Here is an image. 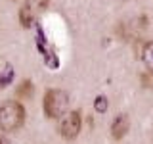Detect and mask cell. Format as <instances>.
I'll use <instances>...</instances> for the list:
<instances>
[{"instance_id":"obj_2","label":"cell","mask_w":153,"mask_h":144,"mask_svg":"<svg viewBox=\"0 0 153 144\" xmlns=\"http://www.w3.org/2000/svg\"><path fill=\"white\" fill-rule=\"evenodd\" d=\"M42 110L48 119H59L69 110V94L61 88H48L42 98Z\"/></svg>"},{"instance_id":"obj_11","label":"cell","mask_w":153,"mask_h":144,"mask_svg":"<svg viewBox=\"0 0 153 144\" xmlns=\"http://www.w3.org/2000/svg\"><path fill=\"white\" fill-rule=\"evenodd\" d=\"M0 77H2V81H4V85H12V81H13V69L12 67H6V71H2V73H0Z\"/></svg>"},{"instance_id":"obj_6","label":"cell","mask_w":153,"mask_h":144,"mask_svg":"<svg viewBox=\"0 0 153 144\" xmlns=\"http://www.w3.org/2000/svg\"><path fill=\"white\" fill-rule=\"evenodd\" d=\"M142 62H143V65H146V69L149 71V73H153V40L143 44V48H142Z\"/></svg>"},{"instance_id":"obj_4","label":"cell","mask_w":153,"mask_h":144,"mask_svg":"<svg viewBox=\"0 0 153 144\" xmlns=\"http://www.w3.org/2000/svg\"><path fill=\"white\" fill-rule=\"evenodd\" d=\"M128 129H130L128 115L126 113H119L111 121V136H113V140H117V142L123 140V138L128 134Z\"/></svg>"},{"instance_id":"obj_7","label":"cell","mask_w":153,"mask_h":144,"mask_svg":"<svg viewBox=\"0 0 153 144\" xmlns=\"http://www.w3.org/2000/svg\"><path fill=\"white\" fill-rule=\"evenodd\" d=\"M33 94H35V86H33L31 79L21 81L19 86L16 88V96H17V98H33Z\"/></svg>"},{"instance_id":"obj_13","label":"cell","mask_w":153,"mask_h":144,"mask_svg":"<svg viewBox=\"0 0 153 144\" xmlns=\"http://www.w3.org/2000/svg\"><path fill=\"white\" fill-rule=\"evenodd\" d=\"M0 142H4V140H2V138H0Z\"/></svg>"},{"instance_id":"obj_9","label":"cell","mask_w":153,"mask_h":144,"mask_svg":"<svg viewBox=\"0 0 153 144\" xmlns=\"http://www.w3.org/2000/svg\"><path fill=\"white\" fill-rule=\"evenodd\" d=\"M44 64L48 67H52V69H57V67H59V60H57L56 50H46L44 52Z\"/></svg>"},{"instance_id":"obj_8","label":"cell","mask_w":153,"mask_h":144,"mask_svg":"<svg viewBox=\"0 0 153 144\" xmlns=\"http://www.w3.org/2000/svg\"><path fill=\"white\" fill-rule=\"evenodd\" d=\"M107 108H109L107 96H103V94L96 96V100H94V110H96V112H98V113H105V112H107Z\"/></svg>"},{"instance_id":"obj_3","label":"cell","mask_w":153,"mask_h":144,"mask_svg":"<svg viewBox=\"0 0 153 144\" xmlns=\"http://www.w3.org/2000/svg\"><path fill=\"white\" fill-rule=\"evenodd\" d=\"M80 129H82V117H80L79 110H73V112H65L59 117V123H57V133L61 134L67 140H73V138L79 136Z\"/></svg>"},{"instance_id":"obj_12","label":"cell","mask_w":153,"mask_h":144,"mask_svg":"<svg viewBox=\"0 0 153 144\" xmlns=\"http://www.w3.org/2000/svg\"><path fill=\"white\" fill-rule=\"evenodd\" d=\"M4 86H6V85H4V81H2V77H0V90H2V88H4Z\"/></svg>"},{"instance_id":"obj_10","label":"cell","mask_w":153,"mask_h":144,"mask_svg":"<svg viewBox=\"0 0 153 144\" xmlns=\"http://www.w3.org/2000/svg\"><path fill=\"white\" fill-rule=\"evenodd\" d=\"M36 46L42 54L48 50V40H46V35H44V31H42L40 25H36Z\"/></svg>"},{"instance_id":"obj_5","label":"cell","mask_w":153,"mask_h":144,"mask_svg":"<svg viewBox=\"0 0 153 144\" xmlns=\"http://www.w3.org/2000/svg\"><path fill=\"white\" fill-rule=\"evenodd\" d=\"M19 23L23 29H31L35 23V12H33V4L27 2L19 8Z\"/></svg>"},{"instance_id":"obj_1","label":"cell","mask_w":153,"mask_h":144,"mask_svg":"<svg viewBox=\"0 0 153 144\" xmlns=\"http://www.w3.org/2000/svg\"><path fill=\"white\" fill-rule=\"evenodd\" d=\"M25 108L23 104L16 100H6L0 106V131L2 133H13L23 127L25 123Z\"/></svg>"}]
</instances>
